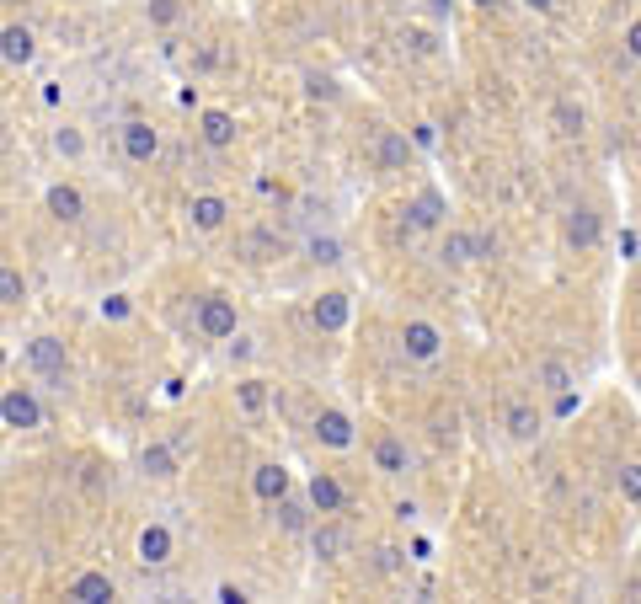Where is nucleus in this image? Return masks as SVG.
Instances as JSON below:
<instances>
[{"instance_id":"nucleus-4","label":"nucleus","mask_w":641,"mask_h":604,"mask_svg":"<svg viewBox=\"0 0 641 604\" xmlns=\"http://www.w3.org/2000/svg\"><path fill=\"white\" fill-rule=\"evenodd\" d=\"M401 353H406V359H417V364H433L444 353V332L433 327V321H406V327H401Z\"/></svg>"},{"instance_id":"nucleus-32","label":"nucleus","mask_w":641,"mask_h":604,"mask_svg":"<svg viewBox=\"0 0 641 604\" xmlns=\"http://www.w3.org/2000/svg\"><path fill=\"white\" fill-rule=\"evenodd\" d=\"M182 17V6H177V0H150V22H161V27H171V22H177Z\"/></svg>"},{"instance_id":"nucleus-11","label":"nucleus","mask_w":641,"mask_h":604,"mask_svg":"<svg viewBox=\"0 0 641 604\" xmlns=\"http://www.w3.org/2000/svg\"><path fill=\"white\" fill-rule=\"evenodd\" d=\"M503 428H508L513 444H535L540 439V412L529 407V401H513V407L503 412Z\"/></svg>"},{"instance_id":"nucleus-30","label":"nucleus","mask_w":641,"mask_h":604,"mask_svg":"<svg viewBox=\"0 0 641 604\" xmlns=\"http://www.w3.org/2000/svg\"><path fill=\"white\" fill-rule=\"evenodd\" d=\"M54 150H59V156H81V150H86L81 129H70V123H65V129H54Z\"/></svg>"},{"instance_id":"nucleus-31","label":"nucleus","mask_w":641,"mask_h":604,"mask_svg":"<svg viewBox=\"0 0 641 604\" xmlns=\"http://www.w3.org/2000/svg\"><path fill=\"white\" fill-rule=\"evenodd\" d=\"M22 278H17V268H0V300H6V305H22Z\"/></svg>"},{"instance_id":"nucleus-33","label":"nucleus","mask_w":641,"mask_h":604,"mask_svg":"<svg viewBox=\"0 0 641 604\" xmlns=\"http://www.w3.org/2000/svg\"><path fill=\"white\" fill-rule=\"evenodd\" d=\"M625 54H631V59H641V17H636L631 27H625Z\"/></svg>"},{"instance_id":"nucleus-37","label":"nucleus","mask_w":641,"mask_h":604,"mask_svg":"<svg viewBox=\"0 0 641 604\" xmlns=\"http://www.w3.org/2000/svg\"><path fill=\"white\" fill-rule=\"evenodd\" d=\"M412 139H417L422 150H428V145H433V139H439V134H433V123H417V134H412Z\"/></svg>"},{"instance_id":"nucleus-1","label":"nucleus","mask_w":641,"mask_h":604,"mask_svg":"<svg viewBox=\"0 0 641 604\" xmlns=\"http://www.w3.org/2000/svg\"><path fill=\"white\" fill-rule=\"evenodd\" d=\"M198 332L209 337V343L236 337V300H230V294H203L198 300Z\"/></svg>"},{"instance_id":"nucleus-25","label":"nucleus","mask_w":641,"mask_h":604,"mask_svg":"<svg viewBox=\"0 0 641 604\" xmlns=\"http://www.w3.org/2000/svg\"><path fill=\"white\" fill-rule=\"evenodd\" d=\"M535 385H540V391H551V396H561V391H572V369L561 359H540L535 364Z\"/></svg>"},{"instance_id":"nucleus-3","label":"nucleus","mask_w":641,"mask_h":604,"mask_svg":"<svg viewBox=\"0 0 641 604\" xmlns=\"http://www.w3.org/2000/svg\"><path fill=\"white\" fill-rule=\"evenodd\" d=\"M27 364H33L49 385H65V375H70V359H65V343H59V337H33V343H27Z\"/></svg>"},{"instance_id":"nucleus-12","label":"nucleus","mask_w":641,"mask_h":604,"mask_svg":"<svg viewBox=\"0 0 641 604\" xmlns=\"http://www.w3.org/2000/svg\"><path fill=\"white\" fill-rule=\"evenodd\" d=\"M439 257L449 262V268L481 262V236H476V230H449V236H444V246H439Z\"/></svg>"},{"instance_id":"nucleus-43","label":"nucleus","mask_w":641,"mask_h":604,"mask_svg":"<svg viewBox=\"0 0 641 604\" xmlns=\"http://www.w3.org/2000/svg\"><path fill=\"white\" fill-rule=\"evenodd\" d=\"M636 385H641V375H636Z\"/></svg>"},{"instance_id":"nucleus-5","label":"nucleus","mask_w":641,"mask_h":604,"mask_svg":"<svg viewBox=\"0 0 641 604\" xmlns=\"http://www.w3.org/2000/svg\"><path fill=\"white\" fill-rule=\"evenodd\" d=\"M0 423H6V428H38V423H43L38 396L22 391V385H11V391L0 396Z\"/></svg>"},{"instance_id":"nucleus-14","label":"nucleus","mask_w":641,"mask_h":604,"mask_svg":"<svg viewBox=\"0 0 641 604\" xmlns=\"http://www.w3.org/2000/svg\"><path fill=\"white\" fill-rule=\"evenodd\" d=\"M406 161H412V145H406V134L385 129L380 139H374V166H380V172H401Z\"/></svg>"},{"instance_id":"nucleus-28","label":"nucleus","mask_w":641,"mask_h":604,"mask_svg":"<svg viewBox=\"0 0 641 604\" xmlns=\"http://www.w3.org/2000/svg\"><path fill=\"white\" fill-rule=\"evenodd\" d=\"M615 487H620V498H625V503H641V466H620Z\"/></svg>"},{"instance_id":"nucleus-18","label":"nucleus","mask_w":641,"mask_h":604,"mask_svg":"<svg viewBox=\"0 0 641 604\" xmlns=\"http://www.w3.org/2000/svg\"><path fill=\"white\" fill-rule=\"evenodd\" d=\"M310 546H316V556H326V562H337V556H348L353 535L342 530V524H316V530H310Z\"/></svg>"},{"instance_id":"nucleus-19","label":"nucleus","mask_w":641,"mask_h":604,"mask_svg":"<svg viewBox=\"0 0 641 604\" xmlns=\"http://www.w3.org/2000/svg\"><path fill=\"white\" fill-rule=\"evenodd\" d=\"M0 54H6V65H11V70L33 65V33H27V27H17V22H11L6 33H0Z\"/></svg>"},{"instance_id":"nucleus-34","label":"nucleus","mask_w":641,"mask_h":604,"mask_svg":"<svg viewBox=\"0 0 641 604\" xmlns=\"http://www.w3.org/2000/svg\"><path fill=\"white\" fill-rule=\"evenodd\" d=\"M305 91H310V97H337V86H332V81H321V75H310Z\"/></svg>"},{"instance_id":"nucleus-38","label":"nucleus","mask_w":641,"mask_h":604,"mask_svg":"<svg viewBox=\"0 0 641 604\" xmlns=\"http://www.w3.org/2000/svg\"><path fill=\"white\" fill-rule=\"evenodd\" d=\"M428 11L433 17H449V0H428Z\"/></svg>"},{"instance_id":"nucleus-23","label":"nucleus","mask_w":641,"mask_h":604,"mask_svg":"<svg viewBox=\"0 0 641 604\" xmlns=\"http://www.w3.org/2000/svg\"><path fill=\"white\" fill-rule=\"evenodd\" d=\"M310 503H316V514H337V508L348 503V498H342L337 476H326V471H316V476H310Z\"/></svg>"},{"instance_id":"nucleus-39","label":"nucleus","mask_w":641,"mask_h":604,"mask_svg":"<svg viewBox=\"0 0 641 604\" xmlns=\"http://www.w3.org/2000/svg\"><path fill=\"white\" fill-rule=\"evenodd\" d=\"M529 6H535V11H551V0H529Z\"/></svg>"},{"instance_id":"nucleus-24","label":"nucleus","mask_w":641,"mask_h":604,"mask_svg":"<svg viewBox=\"0 0 641 604\" xmlns=\"http://www.w3.org/2000/svg\"><path fill=\"white\" fill-rule=\"evenodd\" d=\"M139 466H145V476H155V482H171V476H177V449L150 444L145 455H139Z\"/></svg>"},{"instance_id":"nucleus-7","label":"nucleus","mask_w":641,"mask_h":604,"mask_svg":"<svg viewBox=\"0 0 641 604\" xmlns=\"http://www.w3.org/2000/svg\"><path fill=\"white\" fill-rule=\"evenodd\" d=\"M123 156L139 161V166L155 161V156H161V134H155L145 118H129V123H123Z\"/></svg>"},{"instance_id":"nucleus-21","label":"nucleus","mask_w":641,"mask_h":604,"mask_svg":"<svg viewBox=\"0 0 641 604\" xmlns=\"http://www.w3.org/2000/svg\"><path fill=\"white\" fill-rule=\"evenodd\" d=\"M70 599H81V604H107V599H113V578H107V572H81V578L70 583Z\"/></svg>"},{"instance_id":"nucleus-42","label":"nucleus","mask_w":641,"mask_h":604,"mask_svg":"<svg viewBox=\"0 0 641 604\" xmlns=\"http://www.w3.org/2000/svg\"><path fill=\"white\" fill-rule=\"evenodd\" d=\"M636 567H641V556H636Z\"/></svg>"},{"instance_id":"nucleus-35","label":"nucleus","mask_w":641,"mask_h":604,"mask_svg":"<svg viewBox=\"0 0 641 604\" xmlns=\"http://www.w3.org/2000/svg\"><path fill=\"white\" fill-rule=\"evenodd\" d=\"M556 118L567 123V134H577V129H583V113H572V107H556Z\"/></svg>"},{"instance_id":"nucleus-13","label":"nucleus","mask_w":641,"mask_h":604,"mask_svg":"<svg viewBox=\"0 0 641 604\" xmlns=\"http://www.w3.org/2000/svg\"><path fill=\"white\" fill-rule=\"evenodd\" d=\"M374 466H380L385 476H401L406 466H412V449H406V439H396V433H380V439H374Z\"/></svg>"},{"instance_id":"nucleus-36","label":"nucleus","mask_w":641,"mask_h":604,"mask_svg":"<svg viewBox=\"0 0 641 604\" xmlns=\"http://www.w3.org/2000/svg\"><path fill=\"white\" fill-rule=\"evenodd\" d=\"M220 604H246V594H241L236 583H225V588H220Z\"/></svg>"},{"instance_id":"nucleus-9","label":"nucleus","mask_w":641,"mask_h":604,"mask_svg":"<svg viewBox=\"0 0 641 604\" xmlns=\"http://www.w3.org/2000/svg\"><path fill=\"white\" fill-rule=\"evenodd\" d=\"M252 492L262 503H284L289 498V471L278 466V460H262V466L252 471Z\"/></svg>"},{"instance_id":"nucleus-10","label":"nucleus","mask_w":641,"mask_h":604,"mask_svg":"<svg viewBox=\"0 0 641 604\" xmlns=\"http://www.w3.org/2000/svg\"><path fill=\"white\" fill-rule=\"evenodd\" d=\"M316 439H321L326 449H348V444H353V417L337 412V407L316 412Z\"/></svg>"},{"instance_id":"nucleus-22","label":"nucleus","mask_w":641,"mask_h":604,"mask_svg":"<svg viewBox=\"0 0 641 604\" xmlns=\"http://www.w3.org/2000/svg\"><path fill=\"white\" fill-rule=\"evenodd\" d=\"M198 134H203V145L225 150V145H236V118H230V113H203L198 118Z\"/></svg>"},{"instance_id":"nucleus-16","label":"nucleus","mask_w":641,"mask_h":604,"mask_svg":"<svg viewBox=\"0 0 641 604\" xmlns=\"http://www.w3.org/2000/svg\"><path fill=\"white\" fill-rule=\"evenodd\" d=\"M241 257L246 262H278V257H284V236H278V230H246V236H241Z\"/></svg>"},{"instance_id":"nucleus-2","label":"nucleus","mask_w":641,"mask_h":604,"mask_svg":"<svg viewBox=\"0 0 641 604\" xmlns=\"http://www.w3.org/2000/svg\"><path fill=\"white\" fill-rule=\"evenodd\" d=\"M433 225H444V193H439V188H422L412 204L401 209V230H396V236H412V230H433Z\"/></svg>"},{"instance_id":"nucleus-26","label":"nucleus","mask_w":641,"mask_h":604,"mask_svg":"<svg viewBox=\"0 0 641 604\" xmlns=\"http://www.w3.org/2000/svg\"><path fill=\"white\" fill-rule=\"evenodd\" d=\"M236 407H241V417H262V407H268V380H241Z\"/></svg>"},{"instance_id":"nucleus-27","label":"nucleus","mask_w":641,"mask_h":604,"mask_svg":"<svg viewBox=\"0 0 641 604\" xmlns=\"http://www.w3.org/2000/svg\"><path fill=\"white\" fill-rule=\"evenodd\" d=\"M310 508H316V503L284 498V503H278V530H284V535H305L310 530Z\"/></svg>"},{"instance_id":"nucleus-41","label":"nucleus","mask_w":641,"mask_h":604,"mask_svg":"<svg viewBox=\"0 0 641 604\" xmlns=\"http://www.w3.org/2000/svg\"><path fill=\"white\" fill-rule=\"evenodd\" d=\"M476 6H487V11H492V6H497V0H476Z\"/></svg>"},{"instance_id":"nucleus-20","label":"nucleus","mask_w":641,"mask_h":604,"mask_svg":"<svg viewBox=\"0 0 641 604\" xmlns=\"http://www.w3.org/2000/svg\"><path fill=\"white\" fill-rule=\"evenodd\" d=\"M49 214H54V220H65V225H75L86 214V198L75 193L70 182H54V188H49Z\"/></svg>"},{"instance_id":"nucleus-6","label":"nucleus","mask_w":641,"mask_h":604,"mask_svg":"<svg viewBox=\"0 0 641 604\" xmlns=\"http://www.w3.org/2000/svg\"><path fill=\"white\" fill-rule=\"evenodd\" d=\"M599 214H593L588 204H572L567 220H561V236H567V246H577V252H588V246H599Z\"/></svg>"},{"instance_id":"nucleus-29","label":"nucleus","mask_w":641,"mask_h":604,"mask_svg":"<svg viewBox=\"0 0 641 604\" xmlns=\"http://www.w3.org/2000/svg\"><path fill=\"white\" fill-rule=\"evenodd\" d=\"M310 262H321V268H332V262H342V246L332 236H316L310 241Z\"/></svg>"},{"instance_id":"nucleus-8","label":"nucleus","mask_w":641,"mask_h":604,"mask_svg":"<svg viewBox=\"0 0 641 604\" xmlns=\"http://www.w3.org/2000/svg\"><path fill=\"white\" fill-rule=\"evenodd\" d=\"M348 316H353V300L342 289H326L321 300L310 305V321H316L321 332H342V327H348Z\"/></svg>"},{"instance_id":"nucleus-15","label":"nucleus","mask_w":641,"mask_h":604,"mask_svg":"<svg viewBox=\"0 0 641 604\" xmlns=\"http://www.w3.org/2000/svg\"><path fill=\"white\" fill-rule=\"evenodd\" d=\"M187 220H193V230H220L230 220V204L214 198V193H198L193 204H187Z\"/></svg>"},{"instance_id":"nucleus-17","label":"nucleus","mask_w":641,"mask_h":604,"mask_svg":"<svg viewBox=\"0 0 641 604\" xmlns=\"http://www.w3.org/2000/svg\"><path fill=\"white\" fill-rule=\"evenodd\" d=\"M139 562L145 567H166L171 562V530L166 524H145V530H139Z\"/></svg>"},{"instance_id":"nucleus-40","label":"nucleus","mask_w":641,"mask_h":604,"mask_svg":"<svg viewBox=\"0 0 641 604\" xmlns=\"http://www.w3.org/2000/svg\"><path fill=\"white\" fill-rule=\"evenodd\" d=\"M631 294H636V300H641V273H636V284H631Z\"/></svg>"}]
</instances>
